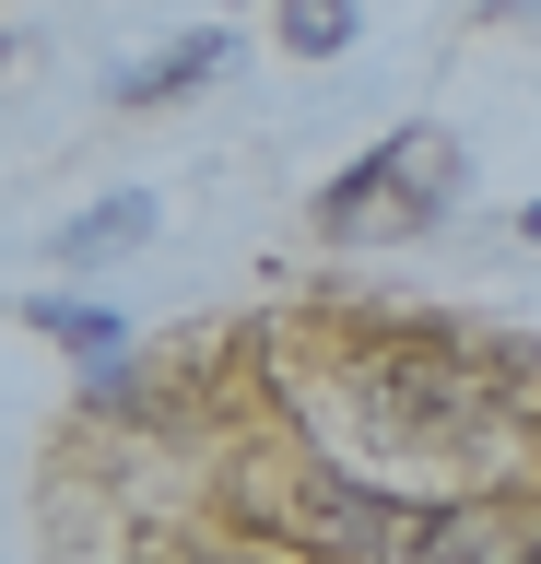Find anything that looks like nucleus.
<instances>
[{
  "instance_id": "f257e3e1",
  "label": "nucleus",
  "mask_w": 541,
  "mask_h": 564,
  "mask_svg": "<svg viewBox=\"0 0 541 564\" xmlns=\"http://www.w3.org/2000/svg\"><path fill=\"white\" fill-rule=\"evenodd\" d=\"M447 200H459V153L435 130H400V141H377L354 176H329L318 236H424Z\"/></svg>"
},
{
  "instance_id": "f03ea898",
  "label": "nucleus",
  "mask_w": 541,
  "mask_h": 564,
  "mask_svg": "<svg viewBox=\"0 0 541 564\" xmlns=\"http://www.w3.org/2000/svg\"><path fill=\"white\" fill-rule=\"evenodd\" d=\"M483 400H495V377H483V365H447V352H424V341L365 365V423H377V435H459Z\"/></svg>"
},
{
  "instance_id": "7ed1b4c3",
  "label": "nucleus",
  "mask_w": 541,
  "mask_h": 564,
  "mask_svg": "<svg viewBox=\"0 0 541 564\" xmlns=\"http://www.w3.org/2000/svg\"><path fill=\"white\" fill-rule=\"evenodd\" d=\"M435 541V506H400V494H365L342 470L306 482V553H342V564H424Z\"/></svg>"
},
{
  "instance_id": "20e7f679",
  "label": "nucleus",
  "mask_w": 541,
  "mask_h": 564,
  "mask_svg": "<svg viewBox=\"0 0 541 564\" xmlns=\"http://www.w3.org/2000/svg\"><path fill=\"white\" fill-rule=\"evenodd\" d=\"M213 70H224V35H188V47H165V59H142V70H118L107 95H118V106H177L188 83H213Z\"/></svg>"
},
{
  "instance_id": "39448f33",
  "label": "nucleus",
  "mask_w": 541,
  "mask_h": 564,
  "mask_svg": "<svg viewBox=\"0 0 541 564\" xmlns=\"http://www.w3.org/2000/svg\"><path fill=\"white\" fill-rule=\"evenodd\" d=\"M424 564H541V553H530V529H518V518H435Z\"/></svg>"
},
{
  "instance_id": "423d86ee",
  "label": "nucleus",
  "mask_w": 541,
  "mask_h": 564,
  "mask_svg": "<svg viewBox=\"0 0 541 564\" xmlns=\"http://www.w3.org/2000/svg\"><path fill=\"white\" fill-rule=\"evenodd\" d=\"M142 236H153V200H142V188H118V200H95V212L59 224V259H107V247H142Z\"/></svg>"
},
{
  "instance_id": "0eeeda50",
  "label": "nucleus",
  "mask_w": 541,
  "mask_h": 564,
  "mask_svg": "<svg viewBox=\"0 0 541 564\" xmlns=\"http://www.w3.org/2000/svg\"><path fill=\"white\" fill-rule=\"evenodd\" d=\"M283 47L294 59H342L354 47V12H283Z\"/></svg>"
},
{
  "instance_id": "6e6552de",
  "label": "nucleus",
  "mask_w": 541,
  "mask_h": 564,
  "mask_svg": "<svg viewBox=\"0 0 541 564\" xmlns=\"http://www.w3.org/2000/svg\"><path fill=\"white\" fill-rule=\"evenodd\" d=\"M36 329H59L72 352H118V317L107 306H36Z\"/></svg>"
},
{
  "instance_id": "1a4fd4ad",
  "label": "nucleus",
  "mask_w": 541,
  "mask_h": 564,
  "mask_svg": "<svg viewBox=\"0 0 541 564\" xmlns=\"http://www.w3.org/2000/svg\"><path fill=\"white\" fill-rule=\"evenodd\" d=\"M213 564H248V553H213Z\"/></svg>"
}]
</instances>
